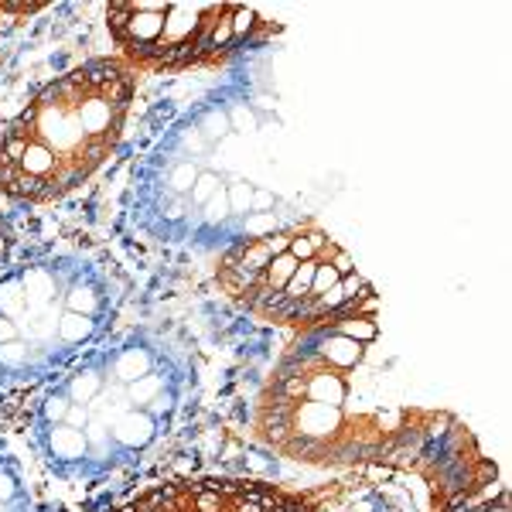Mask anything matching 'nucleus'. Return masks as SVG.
<instances>
[{"instance_id": "obj_3", "label": "nucleus", "mask_w": 512, "mask_h": 512, "mask_svg": "<svg viewBox=\"0 0 512 512\" xmlns=\"http://www.w3.org/2000/svg\"><path fill=\"white\" fill-rule=\"evenodd\" d=\"M137 72L93 59L48 82L0 137V195L55 202L103 168L123 137Z\"/></svg>"}, {"instance_id": "obj_7", "label": "nucleus", "mask_w": 512, "mask_h": 512, "mask_svg": "<svg viewBox=\"0 0 512 512\" xmlns=\"http://www.w3.org/2000/svg\"><path fill=\"white\" fill-rule=\"evenodd\" d=\"M113 512H318L315 499L253 478H175Z\"/></svg>"}, {"instance_id": "obj_5", "label": "nucleus", "mask_w": 512, "mask_h": 512, "mask_svg": "<svg viewBox=\"0 0 512 512\" xmlns=\"http://www.w3.org/2000/svg\"><path fill=\"white\" fill-rule=\"evenodd\" d=\"M110 280L82 256H41L0 277V386L41 383L103 338Z\"/></svg>"}, {"instance_id": "obj_8", "label": "nucleus", "mask_w": 512, "mask_h": 512, "mask_svg": "<svg viewBox=\"0 0 512 512\" xmlns=\"http://www.w3.org/2000/svg\"><path fill=\"white\" fill-rule=\"evenodd\" d=\"M0 512H28V492L7 458H0Z\"/></svg>"}, {"instance_id": "obj_6", "label": "nucleus", "mask_w": 512, "mask_h": 512, "mask_svg": "<svg viewBox=\"0 0 512 512\" xmlns=\"http://www.w3.org/2000/svg\"><path fill=\"white\" fill-rule=\"evenodd\" d=\"M106 28L120 59L134 72H185L219 65L243 48L267 45L280 24L246 4H175V0H117L106 7Z\"/></svg>"}, {"instance_id": "obj_2", "label": "nucleus", "mask_w": 512, "mask_h": 512, "mask_svg": "<svg viewBox=\"0 0 512 512\" xmlns=\"http://www.w3.org/2000/svg\"><path fill=\"white\" fill-rule=\"evenodd\" d=\"M185 390V366L158 335L99 338L38 396L31 437L59 478L99 482L140 461L168 434Z\"/></svg>"}, {"instance_id": "obj_1", "label": "nucleus", "mask_w": 512, "mask_h": 512, "mask_svg": "<svg viewBox=\"0 0 512 512\" xmlns=\"http://www.w3.org/2000/svg\"><path fill=\"white\" fill-rule=\"evenodd\" d=\"M379 297L304 328L277 359L253 407V434L280 458L318 468L403 465L427 410L383 403L373 369Z\"/></svg>"}, {"instance_id": "obj_4", "label": "nucleus", "mask_w": 512, "mask_h": 512, "mask_svg": "<svg viewBox=\"0 0 512 512\" xmlns=\"http://www.w3.org/2000/svg\"><path fill=\"white\" fill-rule=\"evenodd\" d=\"M216 284L246 315L294 332L345 315L376 294L352 253L315 222L263 229L226 243Z\"/></svg>"}]
</instances>
